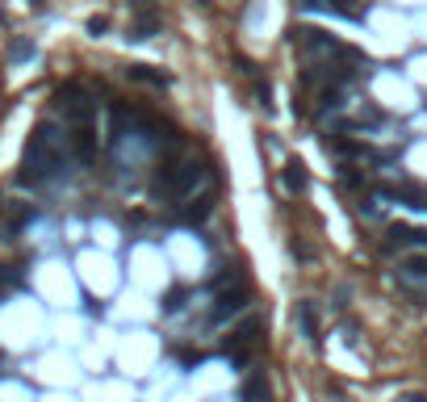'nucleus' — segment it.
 Returning a JSON list of instances; mask_svg holds the SVG:
<instances>
[{"instance_id": "nucleus-1", "label": "nucleus", "mask_w": 427, "mask_h": 402, "mask_svg": "<svg viewBox=\"0 0 427 402\" xmlns=\"http://www.w3.org/2000/svg\"><path fill=\"white\" fill-rule=\"evenodd\" d=\"M72 164V138L59 130L55 122H38L25 138V155H21V184H42L67 172Z\"/></svg>"}, {"instance_id": "nucleus-2", "label": "nucleus", "mask_w": 427, "mask_h": 402, "mask_svg": "<svg viewBox=\"0 0 427 402\" xmlns=\"http://www.w3.org/2000/svg\"><path fill=\"white\" fill-rule=\"evenodd\" d=\"M210 180V168L201 160H181V164H168L159 177H155V197H168V201H185L193 197L201 184Z\"/></svg>"}, {"instance_id": "nucleus-3", "label": "nucleus", "mask_w": 427, "mask_h": 402, "mask_svg": "<svg viewBox=\"0 0 427 402\" xmlns=\"http://www.w3.org/2000/svg\"><path fill=\"white\" fill-rule=\"evenodd\" d=\"M55 109H59L63 118H72L76 126H80V122H93V96L80 89V84H63V89H55Z\"/></svg>"}, {"instance_id": "nucleus-4", "label": "nucleus", "mask_w": 427, "mask_h": 402, "mask_svg": "<svg viewBox=\"0 0 427 402\" xmlns=\"http://www.w3.org/2000/svg\"><path fill=\"white\" fill-rule=\"evenodd\" d=\"M247 285H239L235 294H218V306L210 311V323H227L231 314H239V311H247Z\"/></svg>"}, {"instance_id": "nucleus-5", "label": "nucleus", "mask_w": 427, "mask_h": 402, "mask_svg": "<svg viewBox=\"0 0 427 402\" xmlns=\"http://www.w3.org/2000/svg\"><path fill=\"white\" fill-rule=\"evenodd\" d=\"M72 151H76L80 160H93V151H96L93 122H80V126H76V134H72Z\"/></svg>"}, {"instance_id": "nucleus-6", "label": "nucleus", "mask_w": 427, "mask_h": 402, "mask_svg": "<svg viewBox=\"0 0 427 402\" xmlns=\"http://www.w3.org/2000/svg\"><path fill=\"white\" fill-rule=\"evenodd\" d=\"M126 76H130V80H139V84L168 89V72H155V67H147V63H130V67H126Z\"/></svg>"}, {"instance_id": "nucleus-7", "label": "nucleus", "mask_w": 427, "mask_h": 402, "mask_svg": "<svg viewBox=\"0 0 427 402\" xmlns=\"http://www.w3.org/2000/svg\"><path fill=\"white\" fill-rule=\"evenodd\" d=\"M155 30H159V17H155L151 9H142V13H139V21L130 26V38H135V43H142V38H151Z\"/></svg>"}, {"instance_id": "nucleus-8", "label": "nucleus", "mask_w": 427, "mask_h": 402, "mask_svg": "<svg viewBox=\"0 0 427 402\" xmlns=\"http://www.w3.org/2000/svg\"><path fill=\"white\" fill-rule=\"evenodd\" d=\"M281 180H285V189H289V193H302V189H306V168H302V164H297V160H293V164H285V172H281Z\"/></svg>"}, {"instance_id": "nucleus-9", "label": "nucleus", "mask_w": 427, "mask_h": 402, "mask_svg": "<svg viewBox=\"0 0 427 402\" xmlns=\"http://www.w3.org/2000/svg\"><path fill=\"white\" fill-rule=\"evenodd\" d=\"M210 210H214V197H210V193H201L193 206H185V223H205V218H210Z\"/></svg>"}, {"instance_id": "nucleus-10", "label": "nucleus", "mask_w": 427, "mask_h": 402, "mask_svg": "<svg viewBox=\"0 0 427 402\" xmlns=\"http://www.w3.org/2000/svg\"><path fill=\"white\" fill-rule=\"evenodd\" d=\"M297 323H302V331H306V340H319V314L310 302H297Z\"/></svg>"}, {"instance_id": "nucleus-11", "label": "nucleus", "mask_w": 427, "mask_h": 402, "mask_svg": "<svg viewBox=\"0 0 427 402\" xmlns=\"http://www.w3.org/2000/svg\"><path fill=\"white\" fill-rule=\"evenodd\" d=\"M389 235L394 243H427V230H415V226H394Z\"/></svg>"}, {"instance_id": "nucleus-12", "label": "nucleus", "mask_w": 427, "mask_h": 402, "mask_svg": "<svg viewBox=\"0 0 427 402\" xmlns=\"http://www.w3.org/2000/svg\"><path fill=\"white\" fill-rule=\"evenodd\" d=\"M8 59H13V63H25V59H34V43L17 38V43L8 46Z\"/></svg>"}, {"instance_id": "nucleus-13", "label": "nucleus", "mask_w": 427, "mask_h": 402, "mask_svg": "<svg viewBox=\"0 0 427 402\" xmlns=\"http://www.w3.org/2000/svg\"><path fill=\"white\" fill-rule=\"evenodd\" d=\"M181 306H185V294H181V289L164 298V311H168V314H176V311H181Z\"/></svg>"}, {"instance_id": "nucleus-14", "label": "nucleus", "mask_w": 427, "mask_h": 402, "mask_svg": "<svg viewBox=\"0 0 427 402\" xmlns=\"http://www.w3.org/2000/svg\"><path fill=\"white\" fill-rule=\"evenodd\" d=\"M406 272H411V277H427V260L423 256H411V260H406Z\"/></svg>"}, {"instance_id": "nucleus-15", "label": "nucleus", "mask_w": 427, "mask_h": 402, "mask_svg": "<svg viewBox=\"0 0 427 402\" xmlns=\"http://www.w3.org/2000/svg\"><path fill=\"white\" fill-rule=\"evenodd\" d=\"M105 30H109V17H89V34H93V38H101Z\"/></svg>"}, {"instance_id": "nucleus-16", "label": "nucleus", "mask_w": 427, "mask_h": 402, "mask_svg": "<svg viewBox=\"0 0 427 402\" xmlns=\"http://www.w3.org/2000/svg\"><path fill=\"white\" fill-rule=\"evenodd\" d=\"M130 4H135V9H139V13H142V9H151V0H130Z\"/></svg>"}, {"instance_id": "nucleus-17", "label": "nucleus", "mask_w": 427, "mask_h": 402, "mask_svg": "<svg viewBox=\"0 0 427 402\" xmlns=\"http://www.w3.org/2000/svg\"><path fill=\"white\" fill-rule=\"evenodd\" d=\"M406 402H427V394H411V398H406Z\"/></svg>"}, {"instance_id": "nucleus-18", "label": "nucleus", "mask_w": 427, "mask_h": 402, "mask_svg": "<svg viewBox=\"0 0 427 402\" xmlns=\"http://www.w3.org/2000/svg\"><path fill=\"white\" fill-rule=\"evenodd\" d=\"M197 4H201V9H210V4H214V0H197Z\"/></svg>"}]
</instances>
